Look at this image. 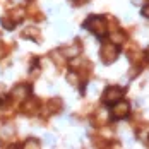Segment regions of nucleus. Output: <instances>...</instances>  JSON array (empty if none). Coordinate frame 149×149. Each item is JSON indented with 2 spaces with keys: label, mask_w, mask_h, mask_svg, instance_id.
<instances>
[{
  "label": "nucleus",
  "mask_w": 149,
  "mask_h": 149,
  "mask_svg": "<svg viewBox=\"0 0 149 149\" xmlns=\"http://www.w3.org/2000/svg\"><path fill=\"white\" fill-rule=\"evenodd\" d=\"M142 15H144V17H149V3L142 9Z\"/></svg>",
  "instance_id": "nucleus-4"
},
{
  "label": "nucleus",
  "mask_w": 149,
  "mask_h": 149,
  "mask_svg": "<svg viewBox=\"0 0 149 149\" xmlns=\"http://www.w3.org/2000/svg\"><path fill=\"white\" fill-rule=\"evenodd\" d=\"M122 98H123V89L118 88V86H110V88H106L103 94V103L106 106H113L115 103H118Z\"/></svg>",
  "instance_id": "nucleus-2"
},
{
  "label": "nucleus",
  "mask_w": 149,
  "mask_h": 149,
  "mask_svg": "<svg viewBox=\"0 0 149 149\" xmlns=\"http://www.w3.org/2000/svg\"><path fill=\"white\" fill-rule=\"evenodd\" d=\"M118 52H120V48L117 45L106 43V45H103V48H101V57H103L104 62H113V60L117 58Z\"/></svg>",
  "instance_id": "nucleus-3"
},
{
  "label": "nucleus",
  "mask_w": 149,
  "mask_h": 149,
  "mask_svg": "<svg viewBox=\"0 0 149 149\" xmlns=\"http://www.w3.org/2000/svg\"><path fill=\"white\" fill-rule=\"evenodd\" d=\"M84 26H86L91 33H94L96 36H100V38L106 36V33H108L106 19H104V17H101V15H89V17L86 19Z\"/></svg>",
  "instance_id": "nucleus-1"
}]
</instances>
